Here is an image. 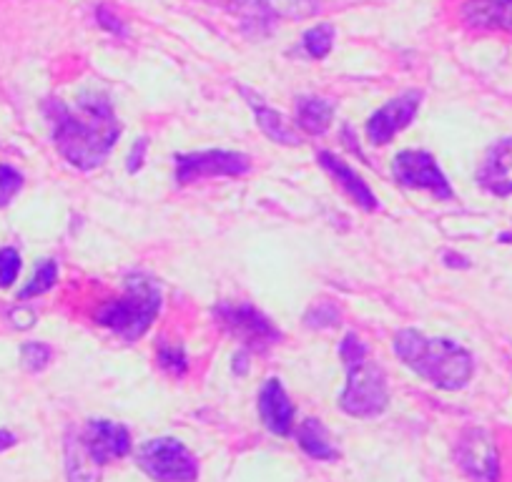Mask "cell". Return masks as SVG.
Returning a JSON list of instances; mask_svg holds the SVG:
<instances>
[{
  "instance_id": "obj_24",
  "label": "cell",
  "mask_w": 512,
  "mask_h": 482,
  "mask_svg": "<svg viewBox=\"0 0 512 482\" xmlns=\"http://www.w3.org/2000/svg\"><path fill=\"white\" fill-rule=\"evenodd\" d=\"M339 319H342V312H339V307L334 302H317L304 314V322L312 329L339 327Z\"/></svg>"
},
{
  "instance_id": "obj_17",
  "label": "cell",
  "mask_w": 512,
  "mask_h": 482,
  "mask_svg": "<svg viewBox=\"0 0 512 482\" xmlns=\"http://www.w3.org/2000/svg\"><path fill=\"white\" fill-rule=\"evenodd\" d=\"M462 18L475 28L512 33V0H467Z\"/></svg>"
},
{
  "instance_id": "obj_6",
  "label": "cell",
  "mask_w": 512,
  "mask_h": 482,
  "mask_svg": "<svg viewBox=\"0 0 512 482\" xmlns=\"http://www.w3.org/2000/svg\"><path fill=\"white\" fill-rule=\"evenodd\" d=\"M214 317L231 337L239 339L251 352H267L272 344L282 339V332L249 302H221L214 309Z\"/></svg>"
},
{
  "instance_id": "obj_23",
  "label": "cell",
  "mask_w": 512,
  "mask_h": 482,
  "mask_svg": "<svg viewBox=\"0 0 512 482\" xmlns=\"http://www.w3.org/2000/svg\"><path fill=\"white\" fill-rule=\"evenodd\" d=\"M156 359H159V365L174 377H181L186 372V367H189V359H186L184 347H181V344L169 342V339H161L159 342Z\"/></svg>"
},
{
  "instance_id": "obj_15",
  "label": "cell",
  "mask_w": 512,
  "mask_h": 482,
  "mask_svg": "<svg viewBox=\"0 0 512 482\" xmlns=\"http://www.w3.org/2000/svg\"><path fill=\"white\" fill-rule=\"evenodd\" d=\"M259 415H262L264 425L279 437H287L294 427V405L289 402L287 392H284L282 382L267 380V385L259 392Z\"/></svg>"
},
{
  "instance_id": "obj_3",
  "label": "cell",
  "mask_w": 512,
  "mask_h": 482,
  "mask_svg": "<svg viewBox=\"0 0 512 482\" xmlns=\"http://www.w3.org/2000/svg\"><path fill=\"white\" fill-rule=\"evenodd\" d=\"M339 354L347 367V387L339 397V407L352 417H377L387 410L390 392L382 367L369 359L367 347L354 332L339 344Z\"/></svg>"
},
{
  "instance_id": "obj_14",
  "label": "cell",
  "mask_w": 512,
  "mask_h": 482,
  "mask_svg": "<svg viewBox=\"0 0 512 482\" xmlns=\"http://www.w3.org/2000/svg\"><path fill=\"white\" fill-rule=\"evenodd\" d=\"M317 161H319V166H322V169L332 176L334 184H337L339 189H342L344 194L352 199V204H357L359 209H364V211L379 209L377 196H374L372 189L364 184L362 176H359L357 171H352V166H349L347 161H342L339 156L329 154V151H319Z\"/></svg>"
},
{
  "instance_id": "obj_16",
  "label": "cell",
  "mask_w": 512,
  "mask_h": 482,
  "mask_svg": "<svg viewBox=\"0 0 512 482\" xmlns=\"http://www.w3.org/2000/svg\"><path fill=\"white\" fill-rule=\"evenodd\" d=\"M241 93H244L246 103H249V108L254 111L256 126L262 129V134L267 136V139H272L274 144H282V146H299V144H302V141H299V136H297V131L292 129V124H289L282 113L274 111L272 106H267V103L256 96V93H251L249 88H241Z\"/></svg>"
},
{
  "instance_id": "obj_2",
  "label": "cell",
  "mask_w": 512,
  "mask_h": 482,
  "mask_svg": "<svg viewBox=\"0 0 512 482\" xmlns=\"http://www.w3.org/2000/svg\"><path fill=\"white\" fill-rule=\"evenodd\" d=\"M392 347L412 372L425 377L430 385L440 387V390H462L475 372L472 354L452 339L427 337L417 329H402L395 334Z\"/></svg>"
},
{
  "instance_id": "obj_31",
  "label": "cell",
  "mask_w": 512,
  "mask_h": 482,
  "mask_svg": "<svg viewBox=\"0 0 512 482\" xmlns=\"http://www.w3.org/2000/svg\"><path fill=\"white\" fill-rule=\"evenodd\" d=\"M445 264L447 267H460V269L470 267V262H467L465 257H460V254H452V252L445 254Z\"/></svg>"
},
{
  "instance_id": "obj_32",
  "label": "cell",
  "mask_w": 512,
  "mask_h": 482,
  "mask_svg": "<svg viewBox=\"0 0 512 482\" xmlns=\"http://www.w3.org/2000/svg\"><path fill=\"white\" fill-rule=\"evenodd\" d=\"M16 445V435H11V432L0 430V452L8 450V447Z\"/></svg>"
},
{
  "instance_id": "obj_18",
  "label": "cell",
  "mask_w": 512,
  "mask_h": 482,
  "mask_svg": "<svg viewBox=\"0 0 512 482\" xmlns=\"http://www.w3.org/2000/svg\"><path fill=\"white\" fill-rule=\"evenodd\" d=\"M337 106L327 98L304 96L297 101V126L309 136H324L332 126Z\"/></svg>"
},
{
  "instance_id": "obj_30",
  "label": "cell",
  "mask_w": 512,
  "mask_h": 482,
  "mask_svg": "<svg viewBox=\"0 0 512 482\" xmlns=\"http://www.w3.org/2000/svg\"><path fill=\"white\" fill-rule=\"evenodd\" d=\"M98 18H101V26L108 28L111 33H118V36H123V26L121 21H118L116 16H111V13L106 11V8H98Z\"/></svg>"
},
{
  "instance_id": "obj_11",
  "label": "cell",
  "mask_w": 512,
  "mask_h": 482,
  "mask_svg": "<svg viewBox=\"0 0 512 482\" xmlns=\"http://www.w3.org/2000/svg\"><path fill=\"white\" fill-rule=\"evenodd\" d=\"M236 11L254 23L302 21L322 11L319 0H231Z\"/></svg>"
},
{
  "instance_id": "obj_7",
  "label": "cell",
  "mask_w": 512,
  "mask_h": 482,
  "mask_svg": "<svg viewBox=\"0 0 512 482\" xmlns=\"http://www.w3.org/2000/svg\"><path fill=\"white\" fill-rule=\"evenodd\" d=\"M176 184L186 186L194 181L216 179V176H244L251 171V159L236 151H196L176 156Z\"/></svg>"
},
{
  "instance_id": "obj_4",
  "label": "cell",
  "mask_w": 512,
  "mask_h": 482,
  "mask_svg": "<svg viewBox=\"0 0 512 482\" xmlns=\"http://www.w3.org/2000/svg\"><path fill=\"white\" fill-rule=\"evenodd\" d=\"M161 312V289L146 274H128L126 289L113 302L101 304L93 314L101 327L111 329L123 342H136L149 332Z\"/></svg>"
},
{
  "instance_id": "obj_27",
  "label": "cell",
  "mask_w": 512,
  "mask_h": 482,
  "mask_svg": "<svg viewBox=\"0 0 512 482\" xmlns=\"http://www.w3.org/2000/svg\"><path fill=\"white\" fill-rule=\"evenodd\" d=\"M18 274H21V254L11 247L0 249V287H11Z\"/></svg>"
},
{
  "instance_id": "obj_21",
  "label": "cell",
  "mask_w": 512,
  "mask_h": 482,
  "mask_svg": "<svg viewBox=\"0 0 512 482\" xmlns=\"http://www.w3.org/2000/svg\"><path fill=\"white\" fill-rule=\"evenodd\" d=\"M56 279H58V264L53 262V259H46V262L38 264L36 274H33L31 282L21 289L18 299H21V302H26V299L41 297V294H46L48 289H53Z\"/></svg>"
},
{
  "instance_id": "obj_28",
  "label": "cell",
  "mask_w": 512,
  "mask_h": 482,
  "mask_svg": "<svg viewBox=\"0 0 512 482\" xmlns=\"http://www.w3.org/2000/svg\"><path fill=\"white\" fill-rule=\"evenodd\" d=\"M146 149H149V141H146V139L136 141V146H134V149H131V154H128V164H126L128 174H136V171H139L141 166H144Z\"/></svg>"
},
{
  "instance_id": "obj_25",
  "label": "cell",
  "mask_w": 512,
  "mask_h": 482,
  "mask_svg": "<svg viewBox=\"0 0 512 482\" xmlns=\"http://www.w3.org/2000/svg\"><path fill=\"white\" fill-rule=\"evenodd\" d=\"M51 357H53V349L43 342H28V344H23V349H21L23 367H26L28 372L46 370V365L51 362Z\"/></svg>"
},
{
  "instance_id": "obj_9",
  "label": "cell",
  "mask_w": 512,
  "mask_h": 482,
  "mask_svg": "<svg viewBox=\"0 0 512 482\" xmlns=\"http://www.w3.org/2000/svg\"><path fill=\"white\" fill-rule=\"evenodd\" d=\"M422 103V93L420 91H405L400 93L397 98L384 103L382 108L369 116L367 121V139L372 141L374 146H384L390 144L400 131H405L407 126L412 124V118L417 116Z\"/></svg>"
},
{
  "instance_id": "obj_26",
  "label": "cell",
  "mask_w": 512,
  "mask_h": 482,
  "mask_svg": "<svg viewBox=\"0 0 512 482\" xmlns=\"http://www.w3.org/2000/svg\"><path fill=\"white\" fill-rule=\"evenodd\" d=\"M23 189V176L13 166L0 164V206H8L13 196Z\"/></svg>"
},
{
  "instance_id": "obj_29",
  "label": "cell",
  "mask_w": 512,
  "mask_h": 482,
  "mask_svg": "<svg viewBox=\"0 0 512 482\" xmlns=\"http://www.w3.org/2000/svg\"><path fill=\"white\" fill-rule=\"evenodd\" d=\"M11 319L18 329H28V327H33V322H36V314L26 307H18L11 312Z\"/></svg>"
},
{
  "instance_id": "obj_22",
  "label": "cell",
  "mask_w": 512,
  "mask_h": 482,
  "mask_svg": "<svg viewBox=\"0 0 512 482\" xmlns=\"http://www.w3.org/2000/svg\"><path fill=\"white\" fill-rule=\"evenodd\" d=\"M334 46V26H329V23H319V26L309 28L307 33H304V51L309 53L312 58H327L329 51H332Z\"/></svg>"
},
{
  "instance_id": "obj_20",
  "label": "cell",
  "mask_w": 512,
  "mask_h": 482,
  "mask_svg": "<svg viewBox=\"0 0 512 482\" xmlns=\"http://www.w3.org/2000/svg\"><path fill=\"white\" fill-rule=\"evenodd\" d=\"M297 440L299 447H302L309 457H314V460H337L339 457V452L329 445L324 425L319 420H314V417H309V420H304L302 425H299Z\"/></svg>"
},
{
  "instance_id": "obj_13",
  "label": "cell",
  "mask_w": 512,
  "mask_h": 482,
  "mask_svg": "<svg viewBox=\"0 0 512 482\" xmlns=\"http://www.w3.org/2000/svg\"><path fill=\"white\" fill-rule=\"evenodd\" d=\"M477 181L492 196L512 194V136L490 146L480 171H477Z\"/></svg>"
},
{
  "instance_id": "obj_5",
  "label": "cell",
  "mask_w": 512,
  "mask_h": 482,
  "mask_svg": "<svg viewBox=\"0 0 512 482\" xmlns=\"http://www.w3.org/2000/svg\"><path fill=\"white\" fill-rule=\"evenodd\" d=\"M136 462L156 482H196L199 477L196 457L171 437L144 442L136 452Z\"/></svg>"
},
{
  "instance_id": "obj_19",
  "label": "cell",
  "mask_w": 512,
  "mask_h": 482,
  "mask_svg": "<svg viewBox=\"0 0 512 482\" xmlns=\"http://www.w3.org/2000/svg\"><path fill=\"white\" fill-rule=\"evenodd\" d=\"M93 462V457L88 455L86 445H83L81 435H68L66 437V475L68 482H98L101 480V472Z\"/></svg>"
},
{
  "instance_id": "obj_10",
  "label": "cell",
  "mask_w": 512,
  "mask_h": 482,
  "mask_svg": "<svg viewBox=\"0 0 512 482\" xmlns=\"http://www.w3.org/2000/svg\"><path fill=\"white\" fill-rule=\"evenodd\" d=\"M457 462L475 482H497L500 457L492 437L485 430H465L457 442Z\"/></svg>"
},
{
  "instance_id": "obj_1",
  "label": "cell",
  "mask_w": 512,
  "mask_h": 482,
  "mask_svg": "<svg viewBox=\"0 0 512 482\" xmlns=\"http://www.w3.org/2000/svg\"><path fill=\"white\" fill-rule=\"evenodd\" d=\"M46 116L53 126L58 154L81 171L98 169L121 136V121L111 101L96 91H83L73 106L61 98H51L46 103Z\"/></svg>"
},
{
  "instance_id": "obj_33",
  "label": "cell",
  "mask_w": 512,
  "mask_h": 482,
  "mask_svg": "<svg viewBox=\"0 0 512 482\" xmlns=\"http://www.w3.org/2000/svg\"><path fill=\"white\" fill-rule=\"evenodd\" d=\"M500 241H502V244H512V231H507V234H500Z\"/></svg>"
},
{
  "instance_id": "obj_12",
  "label": "cell",
  "mask_w": 512,
  "mask_h": 482,
  "mask_svg": "<svg viewBox=\"0 0 512 482\" xmlns=\"http://www.w3.org/2000/svg\"><path fill=\"white\" fill-rule=\"evenodd\" d=\"M83 445L96 465H108L111 460H121L131 452V435L123 425L108 420L88 422L83 432Z\"/></svg>"
},
{
  "instance_id": "obj_8",
  "label": "cell",
  "mask_w": 512,
  "mask_h": 482,
  "mask_svg": "<svg viewBox=\"0 0 512 482\" xmlns=\"http://www.w3.org/2000/svg\"><path fill=\"white\" fill-rule=\"evenodd\" d=\"M392 174H395L397 184L407 186V189H425L442 201H450L455 196L450 181L437 166L435 156L427 151H400L392 161Z\"/></svg>"
}]
</instances>
